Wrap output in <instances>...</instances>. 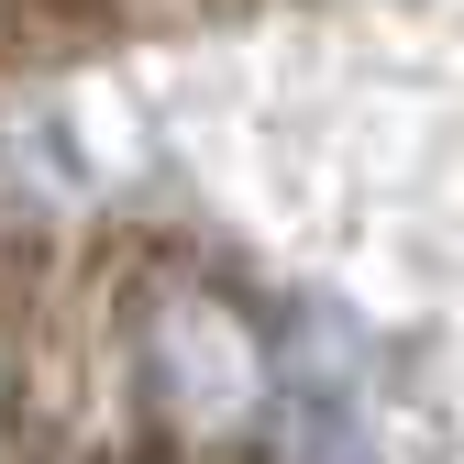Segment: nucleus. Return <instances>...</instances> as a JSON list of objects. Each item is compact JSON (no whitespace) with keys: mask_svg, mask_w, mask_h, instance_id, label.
Instances as JSON below:
<instances>
[{"mask_svg":"<svg viewBox=\"0 0 464 464\" xmlns=\"http://www.w3.org/2000/svg\"><path fill=\"white\" fill-rule=\"evenodd\" d=\"M155 376H166V410H178L188 442H221V431H244L255 420V398H266V354H255V332L210 310V299H178L155 321Z\"/></svg>","mask_w":464,"mask_h":464,"instance_id":"nucleus-1","label":"nucleus"},{"mask_svg":"<svg viewBox=\"0 0 464 464\" xmlns=\"http://www.w3.org/2000/svg\"><path fill=\"white\" fill-rule=\"evenodd\" d=\"M453 44H464V0H453Z\"/></svg>","mask_w":464,"mask_h":464,"instance_id":"nucleus-2","label":"nucleus"}]
</instances>
